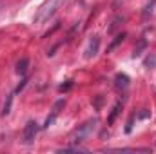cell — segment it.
<instances>
[{"label":"cell","instance_id":"1","mask_svg":"<svg viewBox=\"0 0 156 154\" xmlns=\"http://www.w3.org/2000/svg\"><path fill=\"white\" fill-rule=\"evenodd\" d=\"M64 2H66V0H47V2L38 9V13L35 15V22H37V24H42V22L49 20V18L60 9V5H62Z\"/></svg>","mask_w":156,"mask_h":154},{"label":"cell","instance_id":"2","mask_svg":"<svg viewBox=\"0 0 156 154\" xmlns=\"http://www.w3.org/2000/svg\"><path fill=\"white\" fill-rule=\"evenodd\" d=\"M37 132H38V125H37L33 120L27 121V125H26V129H24V142H26V143H31V142L35 140Z\"/></svg>","mask_w":156,"mask_h":154},{"label":"cell","instance_id":"3","mask_svg":"<svg viewBox=\"0 0 156 154\" xmlns=\"http://www.w3.org/2000/svg\"><path fill=\"white\" fill-rule=\"evenodd\" d=\"M94 123H96V121L93 120V121H87L85 125H82V129L76 132V140H75V142H82V140H83V136H85V134H89V132L94 129Z\"/></svg>","mask_w":156,"mask_h":154},{"label":"cell","instance_id":"4","mask_svg":"<svg viewBox=\"0 0 156 154\" xmlns=\"http://www.w3.org/2000/svg\"><path fill=\"white\" fill-rule=\"evenodd\" d=\"M98 45H100V40H98V37H93V40L89 42V47H87V51H85V56H87V58L94 56V54L98 53Z\"/></svg>","mask_w":156,"mask_h":154},{"label":"cell","instance_id":"5","mask_svg":"<svg viewBox=\"0 0 156 154\" xmlns=\"http://www.w3.org/2000/svg\"><path fill=\"white\" fill-rule=\"evenodd\" d=\"M64 103H66L64 100H58V102L55 103V107H53V114H51L49 118H47V120H45V127H49V125L53 123V120H55V118L58 116V113H60V109L64 107Z\"/></svg>","mask_w":156,"mask_h":154},{"label":"cell","instance_id":"6","mask_svg":"<svg viewBox=\"0 0 156 154\" xmlns=\"http://www.w3.org/2000/svg\"><path fill=\"white\" fill-rule=\"evenodd\" d=\"M27 65H29V60L27 58H22L20 62H18V65H16V71H18V75H26V71H27Z\"/></svg>","mask_w":156,"mask_h":154},{"label":"cell","instance_id":"7","mask_svg":"<svg viewBox=\"0 0 156 154\" xmlns=\"http://www.w3.org/2000/svg\"><path fill=\"white\" fill-rule=\"evenodd\" d=\"M127 85H129V78L125 76V75H118V76H116V87H118V89H120V87H123V89H125Z\"/></svg>","mask_w":156,"mask_h":154},{"label":"cell","instance_id":"8","mask_svg":"<svg viewBox=\"0 0 156 154\" xmlns=\"http://www.w3.org/2000/svg\"><path fill=\"white\" fill-rule=\"evenodd\" d=\"M118 111H120V103H116V105H115V109H113V113H111V118H109V123H113V121H115Z\"/></svg>","mask_w":156,"mask_h":154}]
</instances>
